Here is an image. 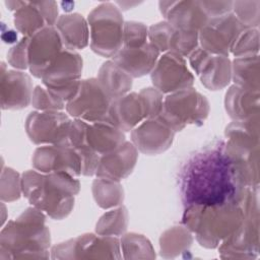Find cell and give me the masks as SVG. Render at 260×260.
I'll use <instances>...</instances> for the list:
<instances>
[{
    "label": "cell",
    "mask_w": 260,
    "mask_h": 260,
    "mask_svg": "<svg viewBox=\"0 0 260 260\" xmlns=\"http://www.w3.org/2000/svg\"><path fill=\"white\" fill-rule=\"evenodd\" d=\"M175 131L158 116L145 119L131 131V140L137 150L145 154H158L173 143Z\"/></svg>",
    "instance_id": "cell-16"
},
{
    "label": "cell",
    "mask_w": 260,
    "mask_h": 260,
    "mask_svg": "<svg viewBox=\"0 0 260 260\" xmlns=\"http://www.w3.org/2000/svg\"><path fill=\"white\" fill-rule=\"evenodd\" d=\"M192 69L210 90L224 88L232 79V62L228 56L212 55L198 47L189 56Z\"/></svg>",
    "instance_id": "cell-14"
},
{
    "label": "cell",
    "mask_w": 260,
    "mask_h": 260,
    "mask_svg": "<svg viewBox=\"0 0 260 260\" xmlns=\"http://www.w3.org/2000/svg\"><path fill=\"white\" fill-rule=\"evenodd\" d=\"M225 111L235 121H246L258 116L259 90L232 85L224 99Z\"/></svg>",
    "instance_id": "cell-23"
},
{
    "label": "cell",
    "mask_w": 260,
    "mask_h": 260,
    "mask_svg": "<svg viewBox=\"0 0 260 260\" xmlns=\"http://www.w3.org/2000/svg\"><path fill=\"white\" fill-rule=\"evenodd\" d=\"M22 193L21 177L10 168H3L1 171V200L11 202L17 200Z\"/></svg>",
    "instance_id": "cell-33"
},
{
    "label": "cell",
    "mask_w": 260,
    "mask_h": 260,
    "mask_svg": "<svg viewBox=\"0 0 260 260\" xmlns=\"http://www.w3.org/2000/svg\"><path fill=\"white\" fill-rule=\"evenodd\" d=\"M158 6L166 21L182 31L198 32L209 19L200 1H159Z\"/></svg>",
    "instance_id": "cell-18"
},
{
    "label": "cell",
    "mask_w": 260,
    "mask_h": 260,
    "mask_svg": "<svg viewBox=\"0 0 260 260\" xmlns=\"http://www.w3.org/2000/svg\"><path fill=\"white\" fill-rule=\"evenodd\" d=\"M30 37H23L7 53L8 63L16 69L28 68V44Z\"/></svg>",
    "instance_id": "cell-38"
},
{
    "label": "cell",
    "mask_w": 260,
    "mask_h": 260,
    "mask_svg": "<svg viewBox=\"0 0 260 260\" xmlns=\"http://www.w3.org/2000/svg\"><path fill=\"white\" fill-rule=\"evenodd\" d=\"M128 212L124 206L105 213L96 223L95 232L104 236H120L127 229Z\"/></svg>",
    "instance_id": "cell-32"
},
{
    "label": "cell",
    "mask_w": 260,
    "mask_h": 260,
    "mask_svg": "<svg viewBox=\"0 0 260 260\" xmlns=\"http://www.w3.org/2000/svg\"><path fill=\"white\" fill-rule=\"evenodd\" d=\"M92 193L98 205L105 209L122 204L124 199V191L120 183L107 179L94 180Z\"/></svg>",
    "instance_id": "cell-30"
},
{
    "label": "cell",
    "mask_w": 260,
    "mask_h": 260,
    "mask_svg": "<svg viewBox=\"0 0 260 260\" xmlns=\"http://www.w3.org/2000/svg\"><path fill=\"white\" fill-rule=\"evenodd\" d=\"M126 141L122 130L108 122L88 123L86 128V142L100 156L107 154Z\"/></svg>",
    "instance_id": "cell-25"
},
{
    "label": "cell",
    "mask_w": 260,
    "mask_h": 260,
    "mask_svg": "<svg viewBox=\"0 0 260 260\" xmlns=\"http://www.w3.org/2000/svg\"><path fill=\"white\" fill-rule=\"evenodd\" d=\"M82 59L75 51L64 48L58 59L41 78L45 87L65 105L77 93L81 83Z\"/></svg>",
    "instance_id": "cell-7"
},
{
    "label": "cell",
    "mask_w": 260,
    "mask_h": 260,
    "mask_svg": "<svg viewBox=\"0 0 260 260\" xmlns=\"http://www.w3.org/2000/svg\"><path fill=\"white\" fill-rule=\"evenodd\" d=\"M153 86L162 93H172L192 87L194 76L187 67L185 58L176 53H164L150 73Z\"/></svg>",
    "instance_id": "cell-12"
},
{
    "label": "cell",
    "mask_w": 260,
    "mask_h": 260,
    "mask_svg": "<svg viewBox=\"0 0 260 260\" xmlns=\"http://www.w3.org/2000/svg\"><path fill=\"white\" fill-rule=\"evenodd\" d=\"M179 184L185 207L240 201L247 190L223 143L193 154L181 169Z\"/></svg>",
    "instance_id": "cell-1"
},
{
    "label": "cell",
    "mask_w": 260,
    "mask_h": 260,
    "mask_svg": "<svg viewBox=\"0 0 260 260\" xmlns=\"http://www.w3.org/2000/svg\"><path fill=\"white\" fill-rule=\"evenodd\" d=\"M159 242L161 255L165 257H173L190 247L192 237L187 228L174 226L161 235Z\"/></svg>",
    "instance_id": "cell-31"
},
{
    "label": "cell",
    "mask_w": 260,
    "mask_h": 260,
    "mask_svg": "<svg viewBox=\"0 0 260 260\" xmlns=\"http://www.w3.org/2000/svg\"><path fill=\"white\" fill-rule=\"evenodd\" d=\"M64 46L55 26H45L30 37L28 44V69L42 78L45 72L58 59Z\"/></svg>",
    "instance_id": "cell-13"
},
{
    "label": "cell",
    "mask_w": 260,
    "mask_h": 260,
    "mask_svg": "<svg viewBox=\"0 0 260 260\" xmlns=\"http://www.w3.org/2000/svg\"><path fill=\"white\" fill-rule=\"evenodd\" d=\"M232 79L236 85L259 90L258 55L236 57L232 62Z\"/></svg>",
    "instance_id": "cell-28"
},
{
    "label": "cell",
    "mask_w": 260,
    "mask_h": 260,
    "mask_svg": "<svg viewBox=\"0 0 260 260\" xmlns=\"http://www.w3.org/2000/svg\"><path fill=\"white\" fill-rule=\"evenodd\" d=\"M209 113L207 99L193 87L184 88L164 98L158 117L175 132L188 124L202 125Z\"/></svg>",
    "instance_id": "cell-6"
},
{
    "label": "cell",
    "mask_w": 260,
    "mask_h": 260,
    "mask_svg": "<svg viewBox=\"0 0 260 260\" xmlns=\"http://www.w3.org/2000/svg\"><path fill=\"white\" fill-rule=\"evenodd\" d=\"M260 1H235L233 10L238 20L246 28H254L259 24Z\"/></svg>",
    "instance_id": "cell-34"
},
{
    "label": "cell",
    "mask_w": 260,
    "mask_h": 260,
    "mask_svg": "<svg viewBox=\"0 0 260 260\" xmlns=\"http://www.w3.org/2000/svg\"><path fill=\"white\" fill-rule=\"evenodd\" d=\"M90 48L96 54L113 58L123 46L124 23L120 8L111 2L94 7L87 17Z\"/></svg>",
    "instance_id": "cell-5"
},
{
    "label": "cell",
    "mask_w": 260,
    "mask_h": 260,
    "mask_svg": "<svg viewBox=\"0 0 260 260\" xmlns=\"http://www.w3.org/2000/svg\"><path fill=\"white\" fill-rule=\"evenodd\" d=\"M236 57L257 55L258 53V29L245 28L235 42L232 51Z\"/></svg>",
    "instance_id": "cell-35"
},
{
    "label": "cell",
    "mask_w": 260,
    "mask_h": 260,
    "mask_svg": "<svg viewBox=\"0 0 260 260\" xmlns=\"http://www.w3.org/2000/svg\"><path fill=\"white\" fill-rule=\"evenodd\" d=\"M31 160L35 170L41 173L64 172L73 177L81 175L80 158L68 143L42 145L35 150Z\"/></svg>",
    "instance_id": "cell-15"
},
{
    "label": "cell",
    "mask_w": 260,
    "mask_h": 260,
    "mask_svg": "<svg viewBox=\"0 0 260 260\" xmlns=\"http://www.w3.org/2000/svg\"><path fill=\"white\" fill-rule=\"evenodd\" d=\"M31 105L39 111H62L66 105L57 100L46 87L37 86L34 89Z\"/></svg>",
    "instance_id": "cell-37"
},
{
    "label": "cell",
    "mask_w": 260,
    "mask_h": 260,
    "mask_svg": "<svg viewBox=\"0 0 260 260\" xmlns=\"http://www.w3.org/2000/svg\"><path fill=\"white\" fill-rule=\"evenodd\" d=\"M148 28L145 24L137 21H126L124 23L123 46L122 47H138L147 42Z\"/></svg>",
    "instance_id": "cell-36"
},
{
    "label": "cell",
    "mask_w": 260,
    "mask_h": 260,
    "mask_svg": "<svg viewBox=\"0 0 260 260\" xmlns=\"http://www.w3.org/2000/svg\"><path fill=\"white\" fill-rule=\"evenodd\" d=\"M244 209L240 201L217 205L186 206L182 222L205 248H216L241 224Z\"/></svg>",
    "instance_id": "cell-4"
},
{
    "label": "cell",
    "mask_w": 260,
    "mask_h": 260,
    "mask_svg": "<svg viewBox=\"0 0 260 260\" xmlns=\"http://www.w3.org/2000/svg\"><path fill=\"white\" fill-rule=\"evenodd\" d=\"M245 28L233 12L209 18L198 31L200 48L212 55L229 57L235 42Z\"/></svg>",
    "instance_id": "cell-10"
},
{
    "label": "cell",
    "mask_w": 260,
    "mask_h": 260,
    "mask_svg": "<svg viewBox=\"0 0 260 260\" xmlns=\"http://www.w3.org/2000/svg\"><path fill=\"white\" fill-rule=\"evenodd\" d=\"M50 242L44 212L34 206L29 207L2 229L0 259L47 258Z\"/></svg>",
    "instance_id": "cell-3"
},
{
    "label": "cell",
    "mask_w": 260,
    "mask_h": 260,
    "mask_svg": "<svg viewBox=\"0 0 260 260\" xmlns=\"http://www.w3.org/2000/svg\"><path fill=\"white\" fill-rule=\"evenodd\" d=\"M88 123L79 119L71 122L68 132V144L76 151L81 162V175H95L100 155L96 154L86 142V128Z\"/></svg>",
    "instance_id": "cell-26"
},
{
    "label": "cell",
    "mask_w": 260,
    "mask_h": 260,
    "mask_svg": "<svg viewBox=\"0 0 260 260\" xmlns=\"http://www.w3.org/2000/svg\"><path fill=\"white\" fill-rule=\"evenodd\" d=\"M55 27L65 49L75 51L87 46L89 41V27L87 19L79 13L59 16Z\"/></svg>",
    "instance_id": "cell-24"
},
{
    "label": "cell",
    "mask_w": 260,
    "mask_h": 260,
    "mask_svg": "<svg viewBox=\"0 0 260 260\" xmlns=\"http://www.w3.org/2000/svg\"><path fill=\"white\" fill-rule=\"evenodd\" d=\"M137 151L133 143L125 141L115 150L102 155L95 172L96 177L116 182L125 179L136 165Z\"/></svg>",
    "instance_id": "cell-22"
},
{
    "label": "cell",
    "mask_w": 260,
    "mask_h": 260,
    "mask_svg": "<svg viewBox=\"0 0 260 260\" xmlns=\"http://www.w3.org/2000/svg\"><path fill=\"white\" fill-rule=\"evenodd\" d=\"M160 52L149 42L138 47H122L112 60L128 73L137 78L151 73Z\"/></svg>",
    "instance_id": "cell-21"
},
{
    "label": "cell",
    "mask_w": 260,
    "mask_h": 260,
    "mask_svg": "<svg viewBox=\"0 0 260 260\" xmlns=\"http://www.w3.org/2000/svg\"><path fill=\"white\" fill-rule=\"evenodd\" d=\"M112 99L102 87L98 78L81 80L75 96L66 104L70 117L87 123L108 122Z\"/></svg>",
    "instance_id": "cell-8"
},
{
    "label": "cell",
    "mask_w": 260,
    "mask_h": 260,
    "mask_svg": "<svg viewBox=\"0 0 260 260\" xmlns=\"http://www.w3.org/2000/svg\"><path fill=\"white\" fill-rule=\"evenodd\" d=\"M96 78L112 100L128 93L133 83V78L113 60H109L102 65Z\"/></svg>",
    "instance_id": "cell-27"
},
{
    "label": "cell",
    "mask_w": 260,
    "mask_h": 260,
    "mask_svg": "<svg viewBox=\"0 0 260 260\" xmlns=\"http://www.w3.org/2000/svg\"><path fill=\"white\" fill-rule=\"evenodd\" d=\"M145 119H149V109L140 91L128 92L112 101L108 123L123 132L132 131Z\"/></svg>",
    "instance_id": "cell-19"
},
{
    "label": "cell",
    "mask_w": 260,
    "mask_h": 260,
    "mask_svg": "<svg viewBox=\"0 0 260 260\" xmlns=\"http://www.w3.org/2000/svg\"><path fill=\"white\" fill-rule=\"evenodd\" d=\"M0 98L2 110H20L26 108L32 99V82L30 76L22 71L6 70L1 63Z\"/></svg>",
    "instance_id": "cell-20"
},
{
    "label": "cell",
    "mask_w": 260,
    "mask_h": 260,
    "mask_svg": "<svg viewBox=\"0 0 260 260\" xmlns=\"http://www.w3.org/2000/svg\"><path fill=\"white\" fill-rule=\"evenodd\" d=\"M53 258H119V240L113 236L86 234L55 246Z\"/></svg>",
    "instance_id": "cell-11"
},
{
    "label": "cell",
    "mask_w": 260,
    "mask_h": 260,
    "mask_svg": "<svg viewBox=\"0 0 260 260\" xmlns=\"http://www.w3.org/2000/svg\"><path fill=\"white\" fill-rule=\"evenodd\" d=\"M121 243L122 250L125 254L130 252H153L150 243L142 235H137L133 233L124 235L121 240Z\"/></svg>",
    "instance_id": "cell-39"
},
{
    "label": "cell",
    "mask_w": 260,
    "mask_h": 260,
    "mask_svg": "<svg viewBox=\"0 0 260 260\" xmlns=\"http://www.w3.org/2000/svg\"><path fill=\"white\" fill-rule=\"evenodd\" d=\"M148 40L160 53H176L184 58L189 57L199 47L198 32L176 29L166 20L148 28Z\"/></svg>",
    "instance_id": "cell-17"
},
{
    "label": "cell",
    "mask_w": 260,
    "mask_h": 260,
    "mask_svg": "<svg viewBox=\"0 0 260 260\" xmlns=\"http://www.w3.org/2000/svg\"><path fill=\"white\" fill-rule=\"evenodd\" d=\"M21 187L23 196L34 207L54 219H63L74 206L80 183L64 172L45 174L29 170L21 176Z\"/></svg>",
    "instance_id": "cell-2"
},
{
    "label": "cell",
    "mask_w": 260,
    "mask_h": 260,
    "mask_svg": "<svg viewBox=\"0 0 260 260\" xmlns=\"http://www.w3.org/2000/svg\"><path fill=\"white\" fill-rule=\"evenodd\" d=\"M201 6L209 18L220 16L233 11V1H200Z\"/></svg>",
    "instance_id": "cell-40"
},
{
    "label": "cell",
    "mask_w": 260,
    "mask_h": 260,
    "mask_svg": "<svg viewBox=\"0 0 260 260\" xmlns=\"http://www.w3.org/2000/svg\"><path fill=\"white\" fill-rule=\"evenodd\" d=\"M72 120L62 111H36L25 120V131L38 145L68 143V132Z\"/></svg>",
    "instance_id": "cell-9"
},
{
    "label": "cell",
    "mask_w": 260,
    "mask_h": 260,
    "mask_svg": "<svg viewBox=\"0 0 260 260\" xmlns=\"http://www.w3.org/2000/svg\"><path fill=\"white\" fill-rule=\"evenodd\" d=\"M13 22L16 29L24 37H31L48 26L36 2L23 1L22 5L14 12Z\"/></svg>",
    "instance_id": "cell-29"
},
{
    "label": "cell",
    "mask_w": 260,
    "mask_h": 260,
    "mask_svg": "<svg viewBox=\"0 0 260 260\" xmlns=\"http://www.w3.org/2000/svg\"><path fill=\"white\" fill-rule=\"evenodd\" d=\"M42 14L45 17L48 26H55L58 16V3L55 1H40L36 2Z\"/></svg>",
    "instance_id": "cell-41"
}]
</instances>
